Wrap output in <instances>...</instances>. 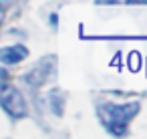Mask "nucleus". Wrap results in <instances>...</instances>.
Returning a JSON list of instances; mask_svg holds the SVG:
<instances>
[{"label":"nucleus","instance_id":"20e7f679","mask_svg":"<svg viewBox=\"0 0 147 139\" xmlns=\"http://www.w3.org/2000/svg\"><path fill=\"white\" fill-rule=\"evenodd\" d=\"M97 4H117V0H95Z\"/></svg>","mask_w":147,"mask_h":139},{"label":"nucleus","instance_id":"7ed1b4c3","mask_svg":"<svg viewBox=\"0 0 147 139\" xmlns=\"http://www.w3.org/2000/svg\"><path fill=\"white\" fill-rule=\"evenodd\" d=\"M28 57V51L20 45H14V47H4L0 49V61L6 63V65H14V63H20L22 59Z\"/></svg>","mask_w":147,"mask_h":139},{"label":"nucleus","instance_id":"39448f33","mask_svg":"<svg viewBox=\"0 0 147 139\" xmlns=\"http://www.w3.org/2000/svg\"><path fill=\"white\" fill-rule=\"evenodd\" d=\"M127 4H147V0H127Z\"/></svg>","mask_w":147,"mask_h":139},{"label":"nucleus","instance_id":"f03ea898","mask_svg":"<svg viewBox=\"0 0 147 139\" xmlns=\"http://www.w3.org/2000/svg\"><path fill=\"white\" fill-rule=\"evenodd\" d=\"M0 105L12 117H24L26 115V101H24L22 93L12 85L0 87Z\"/></svg>","mask_w":147,"mask_h":139},{"label":"nucleus","instance_id":"f257e3e1","mask_svg":"<svg viewBox=\"0 0 147 139\" xmlns=\"http://www.w3.org/2000/svg\"><path fill=\"white\" fill-rule=\"evenodd\" d=\"M137 111H139V103H127V105L107 103L99 109V117H101V121H103V125L107 127L109 133L123 135L127 131L129 121L137 115Z\"/></svg>","mask_w":147,"mask_h":139}]
</instances>
